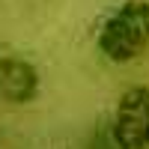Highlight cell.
<instances>
[{"instance_id":"1","label":"cell","mask_w":149,"mask_h":149,"mask_svg":"<svg viewBox=\"0 0 149 149\" xmlns=\"http://www.w3.org/2000/svg\"><path fill=\"white\" fill-rule=\"evenodd\" d=\"M95 45L104 60L125 66L149 48V0H125L102 21Z\"/></svg>"},{"instance_id":"2","label":"cell","mask_w":149,"mask_h":149,"mask_svg":"<svg viewBox=\"0 0 149 149\" xmlns=\"http://www.w3.org/2000/svg\"><path fill=\"white\" fill-rule=\"evenodd\" d=\"M98 149H149V86L134 84L116 98L102 128Z\"/></svg>"},{"instance_id":"3","label":"cell","mask_w":149,"mask_h":149,"mask_svg":"<svg viewBox=\"0 0 149 149\" xmlns=\"http://www.w3.org/2000/svg\"><path fill=\"white\" fill-rule=\"evenodd\" d=\"M42 78L30 60L12 51H0V98L9 104H30L39 98Z\"/></svg>"}]
</instances>
